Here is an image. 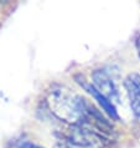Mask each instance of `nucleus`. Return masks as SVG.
Segmentation results:
<instances>
[{"mask_svg":"<svg viewBox=\"0 0 140 148\" xmlns=\"http://www.w3.org/2000/svg\"><path fill=\"white\" fill-rule=\"evenodd\" d=\"M63 131L65 141L80 148H110L113 142V138L83 126H67Z\"/></svg>","mask_w":140,"mask_h":148,"instance_id":"obj_2","label":"nucleus"},{"mask_svg":"<svg viewBox=\"0 0 140 148\" xmlns=\"http://www.w3.org/2000/svg\"><path fill=\"white\" fill-rule=\"evenodd\" d=\"M124 86L134 117L140 125V73H129L124 81Z\"/></svg>","mask_w":140,"mask_h":148,"instance_id":"obj_4","label":"nucleus"},{"mask_svg":"<svg viewBox=\"0 0 140 148\" xmlns=\"http://www.w3.org/2000/svg\"><path fill=\"white\" fill-rule=\"evenodd\" d=\"M46 103L53 116L67 126H83L96 108L66 86H55L47 95Z\"/></svg>","mask_w":140,"mask_h":148,"instance_id":"obj_1","label":"nucleus"},{"mask_svg":"<svg viewBox=\"0 0 140 148\" xmlns=\"http://www.w3.org/2000/svg\"><path fill=\"white\" fill-rule=\"evenodd\" d=\"M20 148H42V147L35 145V143H31V142H24L22 145L20 146Z\"/></svg>","mask_w":140,"mask_h":148,"instance_id":"obj_6","label":"nucleus"},{"mask_svg":"<svg viewBox=\"0 0 140 148\" xmlns=\"http://www.w3.org/2000/svg\"><path fill=\"white\" fill-rule=\"evenodd\" d=\"M76 81L86 90V91L89 92L98 102H99V105L103 107V110H104L105 112L113 118V120H117V121L119 120V114L117 112V108H115V105L113 103V102H110L108 98H105L104 96H103V95L93 86V84H89V82H87L84 77L81 76V75H77L76 76Z\"/></svg>","mask_w":140,"mask_h":148,"instance_id":"obj_5","label":"nucleus"},{"mask_svg":"<svg viewBox=\"0 0 140 148\" xmlns=\"http://www.w3.org/2000/svg\"><path fill=\"white\" fill-rule=\"evenodd\" d=\"M135 49H137L138 56H139V59H140V32L138 34L137 38H135Z\"/></svg>","mask_w":140,"mask_h":148,"instance_id":"obj_7","label":"nucleus"},{"mask_svg":"<svg viewBox=\"0 0 140 148\" xmlns=\"http://www.w3.org/2000/svg\"><path fill=\"white\" fill-rule=\"evenodd\" d=\"M92 84L110 102L115 103V102L119 101L118 88L115 86L113 79L109 76V73L107 71H104V70H96L92 73Z\"/></svg>","mask_w":140,"mask_h":148,"instance_id":"obj_3","label":"nucleus"}]
</instances>
